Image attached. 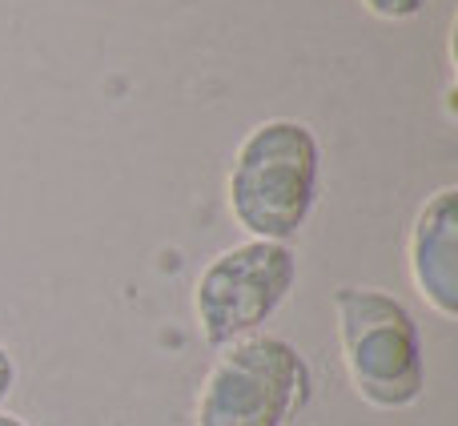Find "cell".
I'll return each mask as SVG.
<instances>
[{"label":"cell","instance_id":"cell-1","mask_svg":"<svg viewBox=\"0 0 458 426\" xmlns=\"http://www.w3.org/2000/svg\"><path fill=\"white\" fill-rule=\"evenodd\" d=\"M322 145L306 121L269 117L242 137L229 166L225 201L233 221L258 242H285L301 234L318 201Z\"/></svg>","mask_w":458,"mask_h":426},{"label":"cell","instance_id":"cell-2","mask_svg":"<svg viewBox=\"0 0 458 426\" xmlns=\"http://www.w3.org/2000/svg\"><path fill=\"white\" fill-rule=\"evenodd\" d=\"M334 314L354 395L374 411H406L419 403L427 390V354L411 310L378 285H342Z\"/></svg>","mask_w":458,"mask_h":426},{"label":"cell","instance_id":"cell-3","mask_svg":"<svg viewBox=\"0 0 458 426\" xmlns=\"http://www.w3.org/2000/svg\"><path fill=\"white\" fill-rule=\"evenodd\" d=\"M314 374L298 346L250 334L217 354L198 395V426H285L310 403Z\"/></svg>","mask_w":458,"mask_h":426},{"label":"cell","instance_id":"cell-4","mask_svg":"<svg viewBox=\"0 0 458 426\" xmlns=\"http://www.w3.org/2000/svg\"><path fill=\"white\" fill-rule=\"evenodd\" d=\"M298 285V253L285 242H237L209 258L193 282V318L214 350L261 334Z\"/></svg>","mask_w":458,"mask_h":426},{"label":"cell","instance_id":"cell-5","mask_svg":"<svg viewBox=\"0 0 458 426\" xmlns=\"http://www.w3.org/2000/svg\"><path fill=\"white\" fill-rule=\"evenodd\" d=\"M414 290L446 322L458 318V190L443 185L422 201L406 237Z\"/></svg>","mask_w":458,"mask_h":426},{"label":"cell","instance_id":"cell-6","mask_svg":"<svg viewBox=\"0 0 458 426\" xmlns=\"http://www.w3.org/2000/svg\"><path fill=\"white\" fill-rule=\"evenodd\" d=\"M362 8L378 21H414L427 8V0H362Z\"/></svg>","mask_w":458,"mask_h":426},{"label":"cell","instance_id":"cell-7","mask_svg":"<svg viewBox=\"0 0 458 426\" xmlns=\"http://www.w3.org/2000/svg\"><path fill=\"white\" fill-rule=\"evenodd\" d=\"M16 387V358L8 354V346L0 342V406L8 403V395H13Z\"/></svg>","mask_w":458,"mask_h":426},{"label":"cell","instance_id":"cell-8","mask_svg":"<svg viewBox=\"0 0 458 426\" xmlns=\"http://www.w3.org/2000/svg\"><path fill=\"white\" fill-rule=\"evenodd\" d=\"M0 426H29V422L16 419V414H8V411H0Z\"/></svg>","mask_w":458,"mask_h":426}]
</instances>
